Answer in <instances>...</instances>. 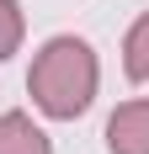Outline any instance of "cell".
I'll return each mask as SVG.
<instances>
[{
    "label": "cell",
    "mask_w": 149,
    "mask_h": 154,
    "mask_svg": "<svg viewBox=\"0 0 149 154\" xmlns=\"http://www.w3.org/2000/svg\"><path fill=\"white\" fill-rule=\"evenodd\" d=\"M106 149L112 154H149V101H122L106 122Z\"/></svg>",
    "instance_id": "obj_2"
},
{
    "label": "cell",
    "mask_w": 149,
    "mask_h": 154,
    "mask_svg": "<svg viewBox=\"0 0 149 154\" xmlns=\"http://www.w3.org/2000/svg\"><path fill=\"white\" fill-rule=\"evenodd\" d=\"M96 80H101V69H96V53L85 37H53L32 59L27 91L37 112H48V117H80L96 101Z\"/></svg>",
    "instance_id": "obj_1"
},
{
    "label": "cell",
    "mask_w": 149,
    "mask_h": 154,
    "mask_svg": "<svg viewBox=\"0 0 149 154\" xmlns=\"http://www.w3.org/2000/svg\"><path fill=\"white\" fill-rule=\"evenodd\" d=\"M122 69H128V80H144L149 85V11L138 16L133 27H128V37H122Z\"/></svg>",
    "instance_id": "obj_4"
},
{
    "label": "cell",
    "mask_w": 149,
    "mask_h": 154,
    "mask_svg": "<svg viewBox=\"0 0 149 154\" xmlns=\"http://www.w3.org/2000/svg\"><path fill=\"white\" fill-rule=\"evenodd\" d=\"M0 154H53V143L27 112H5L0 117Z\"/></svg>",
    "instance_id": "obj_3"
},
{
    "label": "cell",
    "mask_w": 149,
    "mask_h": 154,
    "mask_svg": "<svg viewBox=\"0 0 149 154\" xmlns=\"http://www.w3.org/2000/svg\"><path fill=\"white\" fill-rule=\"evenodd\" d=\"M21 32H27L21 5H16V0H0V59H11L16 48H21Z\"/></svg>",
    "instance_id": "obj_5"
}]
</instances>
